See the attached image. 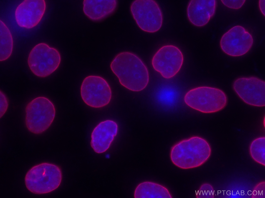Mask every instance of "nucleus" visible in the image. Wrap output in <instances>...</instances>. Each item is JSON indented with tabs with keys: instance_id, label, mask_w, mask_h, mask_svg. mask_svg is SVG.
Here are the masks:
<instances>
[{
	"instance_id": "1",
	"label": "nucleus",
	"mask_w": 265,
	"mask_h": 198,
	"mask_svg": "<svg viewBox=\"0 0 265 198\" xmlns=\"http://www.w3.org/2000/svg\"><path fill=\"white\" fill-rule=\"evenodd\" d=\"M110 67L120 84L130 90L142 91L148 84L149 75L146 67L138 56L131 52L123 51L117 54Z\"/></svg>"
},
{
	"instance_id": "2",
	"label": "nucleus",
	"mask_w": 265,
	"mask_h": 198,
	"mask_svg": "<svg viewBox=\"0 0 265 198\" xmlns=\"http://www.w3.org/2000/svg\"><path fill=\"white\" fill-rule=\"evenodd\" d=\"M210 146L203 138L194 136L180 141L172 147L170 158L173 163L182 169L198 167L210 157Z\"/></svg>"
},
{
	"instance_id": "3",
	"label": "nucleus",
	"mask_w": 265,
	"mask_h": 198,
	"mask_svg": "<svg viewBox=\"0 0 265 198\" xmlns=\"http://www.w3.org/2000/svg\"><path fill=\"white\" fill-rule=\"evenodd\" d=\"M62 174L60 168L54 163L45 162L31 168L26 174L25 183L27 189L36 194L50 193L60 185Z\"/></svg>"
},
{
	"instance_id": "4",
	"label": "nucleus",
	"mask_w": 265,
	"mask_h": 198,
	"mask_svg": "<svg viewBox=\"0 0 265 198\" xmlns=\"http://www.w3.org/2000/svg\"><path fill=\"white\" fill-rule=\"evenodd\" d=\"M55 115V108L51 101L43 96L36 97L29 102L25 107L26 127L32 134H42L51 126Z\"/></svg>"
},
{
	"instance_id": "5",
	"label": "nucleus",
	"mask_w": 265,
	"mask_h": 198,
	"mask_svg": "<svg viewBox=\"0 0 265 198\" xmlns=\"http://www.w3.org/2000/svg\"><path fill=\"white\" fill-rule=\"evenodd\" d=\"M185 103L189 107L207 113L217 112L223 109L227 103L225 93L217 88L203 86L192 89L184 97Z\"/></svg>"
},
{
	"instance_id": "6",
	"label": "nucleus",
	"mask_w": 265,
	"mask_h": 198,
	"mask_svg": "<svg viewBox=\"0 0 265 198\" xmlns=\"http://www.w3.org/2000/svg\"><path fill=\"white\" fill-rule=\"evenodd\" d=\"M61 61L58 51L44 43L35 46L30 51L27 59L28 64L32 72L42 78L49 76L56 70Z\"/></svg>"
},
{
	"instance_id": "7",
	"label": "nucleus",
	"mask_w": 265,
	"mask_h": 198,
	"mask_svg": "<svg viewBox=\"0 0 265 198\" xmlns=\"http://www.w3.org/2000/svg\"><path fill=\"white\" fill-rule=\"evenodd\" d=\"M132 15L139 28L144 31L155 32L161 28L163 21L161 9L153 0H136L130 6Z\"/></svg>"
},
{
	"instance_id": "8",
	"label": "nucleus",
	"mask_w": 265,
	"mask_h": 198,
	"mask_svg": "<svg viewBox=\"0 0 265 198\" xmlns=\"http://www.w3.org/2000/svg\"><path fill=\"white\" fill-rule=\"evenodd\" d=\"M80 93L83 102L88 106L100 108L107 105L112 97L110 86L102 77L90 75L85 78L80 87Z\"/></svg>"
},
{
	"instance_id": "9",
	"label": "nucleus",
	"mask_w": 265,
	"mask_h": 198,
	"mask_svg": "<svg viewBox=\"0 0 265 198\" xmlns=\"http://www.w3.org/2000/svg\"><path fill=\"white\" fill-rule=\"evenodd\" d=\"M183 60V54L178 47L167 45L163 46L156 52L151 63L153 69L164 78L168 79L179 72Z\"/></svg>"
},
{
	"instance_id": "10",
	"label": "nucleus",
	"mask_w": 265,
	"mask_h": 198,
	"mask_svg": "<svg viewBox=\"0 0 265 198\" xmlns=\"http://www.w3.org/2000/svg\"><path fill=\"white\" fill-rule=\"evenodd\" d=\"M254 40L251 34L240 25L233 26L222 36L220 45L226 54L233 57L244 55L252 48Z\"/></svg>"
},
{
	"instance_id": "11",
	"label": "nucleus",
	"mask_w": 265,
	"mask_h": 198,
	"mask_svg": "<svg viewBox=\"0 0 265 198\" xmlns=\"http://www.w3.org/2000/svg\"><path fill=\"white\" fill-rule=\"evenodd\" d=\"M233 89L245 103L250 105L262 107L265 105V82L254 76L243 77L236 79Z\"/></svg>"
},
{
	"instance_id": "12",
	"label": "nucleus",
	"mask_w": 265,
	"mask_h": 198,
	"mask_svg": "<svg viewBox=\"0 0 265 198\" xmlns=\"http://www.w3.org/2000/svg\"><path fill=\"white\" fill-rule=\"evenodd\" d=\"M44 0H25L17 7L15 12L16 22L20 27L26 29L34 27L40 21L45 13Z\"/></svg>"
},
{
	"instance_id": "13",
	"label": "nucleus",
	"mask_w": 265,
	"mask_h": 198,
	"mask_svg": "<svg viewBox=\"0 0 265 198\" xmlns=\"http://www.w3.org/2000/svg\"><path fill=\"white\" fill-rule=\"evenodd\" d=\"M118 131L117 123L111 120H106L99 123L91 134V146L98 154L103 153L109 148Z\"/></svg>"
},
{
	"instance_id": "14",
	"label": "nucleus",
	"mask_w": 265,
	"mask_h": 198,
	"mask_svg": "<svg viewBox=\"0 0 265 198\" xmlns=\"http://www.w3.org/2000/svg\"><path fill=\"white\" fill-rule=\"evenodd\" d=\"M217 3L215 0L190 1L187 9L189 21L197 27L206 25L215 14Z\"/></svg>"
},
{
	"instance_id": "15",
	"label": "nucleus",
	"mask_w": 265,
	"mask_h": 198,
	"mask_svg": "<svg viewBox=\"0 0 265 198\" xmlns=\"http://www.w3.org/2000/svg\"><path fill=\"white\" fill-rule=\"evenodd\" d=\"M118 5L115 0H85L83 11L89 19L94 21L102 20L113 13Z\"/></svg>"
},
{
	"instance_id": "16",
	"label": "nucleus",
	"mask_w": 265,
	"mask_h": 198,
	"mask_svg": "<svg viewBox=\"0 0 265 198\" xmlns=\"http://www.w3.org/2000/svg\"><path fill=\"white\" fill-rule=\"evenodd\" d=\"M135 198H172L168 189L157 183L145 181L138 184L134 193Z\"/></svg>"
},
{
	"instance_id": "17",
	"label": "nucleus",
	"mask_w": 265,
	"mask_h": 198,
	"mask_svg": "<svg viewBox=\"0 0 265 198\" xmlns=\"http://www.w3.org/2000/svg\"><path fill=\"white\" fill-rule=\"evenodd\" d=\"M13 41L11 33L5 23L0 20V61H5L12 52Z\"/></svg>"
},
{
	"instance_id": "18",
	"label": "nucleus",
	"mask_w": 265,
	"mask_h": 198,
	"mask_svg": "<svg viewBox=\"0 0 265 198\" xmlns=\"http://www.w3.org/2000/svg\"><path fill=\"white\" fill-rule=\"evenodd\" d=\"M249 151L252 158L257 163L265 165V138L262 136L254 139L251 143Z\"/></svg>"
},
{
	"instance_id": "19",
	"label": "nucleus",
	"mask_w": 265,
	"mask_h": 198,
	"mask_svg": "<svg viewBox=\"0 0 265 198\" xmlns=\"http://www.w3.org/2000/svg\"><path fill=\"white\" fill-rule=\"evenodd\" d=\"M222 3L227 7L234 9L240 8L246 0H221Z\"/></svg>"
},
{
	"instance_id": "20",
	"label": "nucleus",
	"mask_w": 265,
	"mask_h": 198,
	"mask_svg": "<svg viewBox=\"0 0 265 198\" xmlns=\"http://www.w3.org/2000/svg\"><path fill=\"white\" fill-rule=\"evenodd\" d=\"M9 106L8 99L5 94L0 90V118L6 112Z\"/></svg>"
},
{
	"instance_id": "21",
	"label": "nucleus",
	"mask_w": 265,
	"mask_h": 198,
	"mask_svg": "<svg viewBox=\"0 0 265 198\" xmlns=\"http://www.w3.org/2000/svg\"><path fill=\"white\" fill-rule=\"evenodd\" d=\"M199 190H200V193H202L204 192V194L201 196V198L202 197L204 198L205 194V195L204 197H205L206 193H209V192H210V194L211 195L212 198L214 197V196L211 194V193L213 192L212 191L214 190V189L212 186L210 184L208 183H204L200 187Z\"/></svg>"
},
{
	"instance_id": "22",
	"label": "nucleus",
	"mask_w": 265,
	"mask_h": 198,
	"mask_svg": "<svg viewBox=\"0 0 265 198\" xmlns=\"http://www.w3.org/2000/svg\"><path fill=\"white\" fill-rule=\"evenodd\" d=\"M265 182L262 181L257 184L255 187L253 192H257L256 198H259V194L260 192L263 198H265Z\"/></svg>"
},
{
	"instance_id": "23",
	"label": "nucleus",
	"mask_w": 265,
	"mask_h": 198,
	"mask_svg": "<svg viewBox=\"0 0 265 198\" xmlns=\"http://www.w3.org/2000/svg\"><path fill=\"white\" fill-rule=\"evenodd\" d=\"M265 0H259V6L261 12L265 16Z\"/></svg>"
}]
</instances>
